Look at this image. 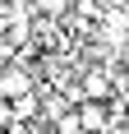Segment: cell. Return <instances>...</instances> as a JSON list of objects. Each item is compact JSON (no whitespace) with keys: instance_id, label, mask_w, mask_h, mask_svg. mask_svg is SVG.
<instances>
[{"instance_id":"3","label":"cell","mask_w":129,"mask_h":134,"mask_svg":"<svg viewBox=\"0 0 129 134\" xmlns=\"http://www.w3.org/2000/svg\"><path fill=\"white\" fill-rule=\"evenodd\" d=\"M9 116H19V120H32V116H37V97H32V93L14 97V102H9Z\"/></svg>"},{"instance_id":"2","label":"cell","mask_w":129,"mask_h":134,"mask_svg":"<svg viewBox=\"0 0 129 134\" xmlns=\"http://www.w3.org/2000/svg\"><path fill=\"white\" fill-rule=\"evenodd\" d=\"M23 93H32V79H28V69H0V97L5 102H14V97H23Z\"/></svg>"},{"instance_id":"4","label":"cell","mask_w":129,"mask_h":134,"mask_svg":"<svg viewBox=\"0 0 129 134\" xmlns=\"http://www.w3.org/2000/svg\"><path fill=\"white\" fill-rule=\"evenodd\" d=\"M55 130H60V134H83V125H78V111H60V116H55Z\"/></svg>"},{"instance_id":"6","label":"cell","mask_w":129,"mask_h":134,"mask_svg":"<svg viewBox=\"0 0 129 134\" xmlns=\"http://www.w3.org/2000/svg\"><path fill=\"white\" fill-rule=\"evenodd\" d=\"M37 5H42L46 14H60V9H64V0H37Z\"/></svg>"},{"instance_id":"1","label":"cell","mask_w":129,"mask_h":134,"mask_svg":"<svg viewBox=\"0 0 129 134\" xmlns=\"http://www.w3.org/2000/svg\"><path fill=\"white\" fill-rule=\"evenodd\" d=\"M74 111H78L83 134H102V130H111V107H106V102H97V97H78Z\"/></svg>"},{"instance_id":"7","label":"cell","mask_w":129,"mask_h":134,"mask_svg":"<svg viewBox=\"0 0 129 134\" xmlns=\"http://www.w3.org/2000/svg\"><path fill=\"white\" fill-rule=\"evenodd\" d=\"M0 120H9V102H5V97H0Z\"/></svg>"},{"instance_id":"5","label":"cell","mask_w":129,"mask_h":134,"mask_svg":"<svg viewBox=\"0 0 129 134\" xmlns=\"http://www.w3.org/2000/svg\"><path fill=\"white\" fill-rule=\"evenodd\" d=\"M83 93H88V97H97V102H106V74H88Z\"/></svg>"}]
</instances>
